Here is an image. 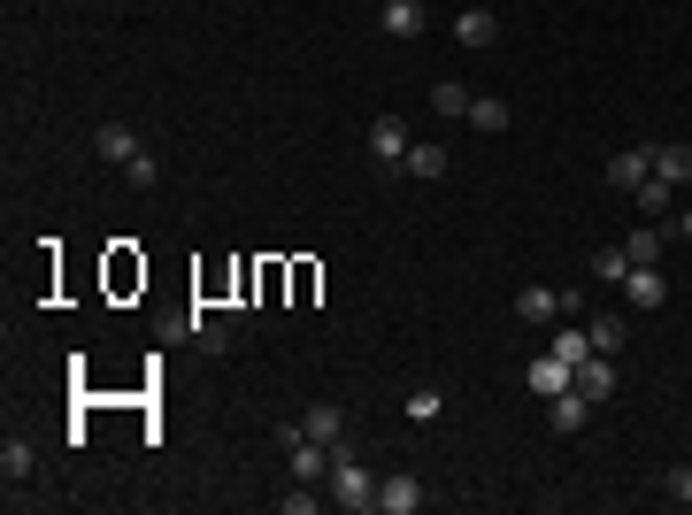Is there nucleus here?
<instances>
[{
    "mask_svg": "<svg viewBox=\"0 0 692 515\" xmlns=\"http://www.w3.org/2000/svg\"><path fill=\"white\" fill-rule=\"evenodd\" d=\"M324 485H332V501H339V508H354V515H369L377 508V477H369V470H361V454H354V446H332V477H324Z\"/></svg>",
    "mask_w": 692,
    "mask_h": 515,
    "instance_id": "nucleus-1",
    "label": "nucleus"
},
{
    "mask_svg": "<svg viewBox=\"0 0 692 515\" xmlns=\"http://www.w3.org/2000/svg\"><path fill=\"white\" fill-rule=\"evenodd\" d=\"M569 308H577V293H554V285H523L516 293V316L523 324H546V332H554Z\"/></svg>",
    "mask_w": 692,
    "mask_h": 515,
    "instance_id": "nucleus-2",
    "label": "nucleus"
},
{
    "mask_svg": "<svg viewBox=\"0 0 692 515\" xmlns=\"http://www.w3.org/2000/svg\"><path fill=\"white\" fill-rule=\"evenodd\" d=\"M623 301H631V308H662V301H670V277H662V262H639V270H623Z\"/></svg>",
    "mask_w": 692,
    "mask_h": 515,
    "instance_id": "nucleus-3",
    "label": "nucleus"
},
{
    "mask_svg": "<svg viewBox=\"0 0 692 515\" xmlns=\"http://www.w3.org/2000/svg\"><path fill=\"white\" fill-rule=\"evenodd\" d=\"M523 385H531L538 400H554V392H569V385H577V369H569V361H562V354L546 346V354H538V361L523 369Z\"/></svg>",
    "mask_w": 692,
    "mask_h": 515,
    "instance_id": "nucleus-4",
    "label": "nucleus"
},
{
    "mask_svg": "<svg viewBox=\"0 0 692 515\" xmlns=\"http://www.w3.org/2000/svg\"><path fill=\"white\" fill-rule=\"evenodd\" d=\"M377 508H385V515H416V508H423V477H408V470H392V477L377 485Z\"/></svg>",
    "mask_w": 692,
    "mask_h": 515,
    "instance_id": "nucleus-5",
    "label": "nucleus"
},
{
    "mask_svg": "<svg viewBox=\"0 0 692 515\" xmlns=\"http://www.w3.org/2000/svg\"><path fill=\"white\" fill-rule=\"evenodd\" d=\"M377 23H385V39H423V31H431L423 0H385V15H377Z\"/></svg>",
    "mask_w": 692,
    "mask_h": 515,
    "instance_id": "nucleus-6",
    "label": "nucleus"
},
{
    "mask_svg": "<svg viewBox=\"0 0 692 515\" xmlns=\"http://www.w3.org/2000/svg\"><path fill=\"white\" fill-rule=\"evenodd\" d=\"M408 147H416V139H408L400 116H377V124H369V155H377V162H408Z\"/></svg>",
    "mask_w": 692,
    "mask_h": 515,
    "instance_id": "nucleus-7",
    "label": "nucleus"
},
{
    "mask_svg": "<svg viewBox=\"0 0 692 515\" xmlns=\"http://www.w3.org/2000/svg\"><path fill=\"white\" fill-rule=\"evenodd\" d=\"M585 416H593V400H585V392H577V385H569V392H554V400H546V431H562V439H569V431H585Z\"/></svg>",
    "mask_w": 692,
    "mask_h": 515,
    "instance_id": "nucleus-8",
    "label": "nucleus"
},
{
    "mask_svg": "<svg viewBox=\"0 0 692 515\" xmlns=\"http://www.w3.org/2000/svg\"><path fill=\"white\" fill-rule=\"evenodd\" d=\"M654 177V147H623L616 162H608V185H623V192H639Z\"/></svg>",
    "mask_w": 692,
    "mask_h": 515,
    "instance_id": "nucleus-9",
    "label": "nucleus"
},
{
    "mask_svg": "<svg viewBox=\"0 0 692 515\" xmlns=\"http://www.w3.org/2000/svg\"><path fill=\"white\" fill-rule=\"evenodd\" d=\"M324 477H332V446L324 439H301L293 446V485H324Z\"/></svg>",
    "mask_w": 692,
    "mask_h": 515,
    "instance_id": "nucleus-10",
    "label": "nucleus"
},
{
    "mask_svg": "<svg viewBox=\"0 0 692 515\" xmlns=\"http://www.w3.org/2000/svg\"><path fill=\"white\" fill-rule=\"evenodd\" d=\"M454 39H462V46H493V39H501V15H493V8H462V15H454Z\"/></svg>",
    "mask_w": 692,
    "mask_h": 515,
    "instance_id": "nucleus-11",
    "label": "nucleus"
},
{
    "mask_svg": "<svg viewBox=\"0 0 692 515\" xmlns=\"http://www.w3.org/2000/svg\"><path fill=\"white\" fill-rule=\"evenodd\" d=\"M93 155H101V162H132V155H139V132H132V124H101V132H93Z\"/></svg>",
    "mask_w": 692,
    "mask_h": 515,
    "instance_id": "nucleus-12",
    "label": "nucleus"
},
{
    "mask_svg": "<svg viewBox=\"0 0 692 515\" xmlns=\"http://www.w3.org/2000/svg\"><path fill=\"white\" fill-rule=\"evenodd\" d=\"M301 431H308V439H324V446H339V439H346V408H332V400H316V408L301 416Z\"/></svg>",
    "mask_w": 692,
    "mask_h": 515,
    "instance_id": "nucleus-13",
    "label": "nucleus"
},
{
    "mask_svg": "<svg viewBox=\"0 0 692 515\" xmlns=\"http://www.w3.org/2000/svg\"><path fill=\"white\" fill-rule=\"evenodd\" d=\"M554 354H562L569 369H577V361H593V332H585L577 316H562V324H554Z\"/></svg>",
    "mask_w": 692,
    "mask_h": 515,
    "instance_id": "nucleus-14",
    "label": "nucleus"
},
{
    "mask_svg": "<svg viewBox=\"0 0 692 515\" xmlns=\"http://www.w3.org/2000/svg\"><path fill=\"white\" fill-rule=\"evenodd\" d=\"M470 101H478V93H470V85H454V77H439V85H431V108H439L447 124H470Z\"/></svg>",
    "mask_w": 692,
    "mask_h": 515,
    "instance_id": "nucleus-15",
    "label": "nucleus"
},
{
    "mask_svg": "<svg viewBox=\"0 0 692 515\" xmlns=\"http://www.w3.org/2000/svg\"><path fill=\"white\" fill-rule=\"evenodd\" d=\"M577 392H585L593 408H600V400L616 392V369H608V354H593V361H577Z\"/></svg>",
    "mask_w": 692,
    "mask_h": 515,
    "instance_id": "nucleus-16",
    "label": "nucleus"
},
{
    "mask_svg": "<svg viewBox=\"0 0 692 515\" xmlns=\"http://www.w3.org/2000/svg\"><path fill=\"white\" fill-rule=\"evenodd\" d=\"M31 470H39V454H31V439H8V446H0V477H8V485H23Z\"/></svg>",
    "mask_w": 692,
    "mask_h": 515,
    "instance_id": "nucleus-17",
    "label": "nucleus"
},
{
    "mask_svg": "<svg viewBox=\"0 0 692 515\" xmlns=\"http://www.w3.org/2000/svg\"><path fill=\"white\" fill-rule=\"evenodd\" d=\"M654 177L662 185H692V147H654Z\"/></svg>",
    "mask_w": 692,
    "mask_h": 515,
    "instance_id": "nucleus-18",
    "label": "nucleus"
},
{
    "mask_svg": "<svg viewBox=\"0 0 692 515\" xmlns=\"http://www.w3.org/2000/svg\"><path fill=\"white\" fill-rule=\"evenodd\" d=\"M400 170H408V177H447V147H431V139H416Z\"/></svg>",
    "mask_w": 692,
    "mask_h": 515,
    "instance_id": "nucleus-19",
    "label": "nucleus"
},
{
    "mask_svg": "<svg viewBox=\"0 0 692 515\" xmlns=\"http://www.w3.org/2000/svg\"><path fill=\"white\" fill-rule=\"evenodd\" d=\"M439 416H447V392L439 385H416L408 392V423H439Z\"/></svg>",
    "mask_w": 692,
    "mask_h": 515,
    "instance_id": "nucleus-20",
    "label": "nucleus"
},
{
    "mask_svg": "<svg viewBox=\"0 0 692 515\" xmlns=\"http://www.w3.org/2000/svg\"><path fill=\"white\" fill-rule=\"evenodd\" d=\"M470 124H478V132H508V101L478 93V101H470Z\"/></svg>",
    "mask_w": 692,
    "mask_h": 515,
    "instance_id": "nucleus-21",
    "label": "nucleus"
},
{
    "mask_svg": "<svg viewBox=\"0 0 692 515\" xmlns=\"http://www.w3.org/2000/svg\"><path fill=\"white\" fill-rule=\"evenodd\" d=\"M623 262H631V270H639V262H662V231H631V239H623Z\"/></svg>",
    "mask_w": 692,
    "mask_h": 515,
    "instance_id": "nucleus-22",
    "label": "nucleus"
},
{
    "mask_svg": "<svg viewBox=\"0 0 692 515\" xmlns=\"http://www.w3.org/2000/svg\"><path fill=\"white\" fill-rule=\"evenodd\" d=\"M585 332H593V354H616L623 346V316H593Z\"/></svg>",
    "mask_w": 692,
    "mask_h": 515,
    "instance_id": "nucleus-23",
    "label": "nucleus"
},
{
    "mask_svg": "<svg viewBox=\"0 0 692 515\" xmlns=\"http://www.w3.org/2000/svg\"><path fill=\"white\" fill-rule=\"evenodd\" d=\"M124 177H132V185H139V192H147V185H162V162H155V155H147V147H139V155H132V162H124Z\"/></svg>",
    "mask_w": 692,
    "mask_h": 515,
    "instance_id": "nucleus-24",
    "label": "nucleus"
},
{
    "mask_svg": "<svg viewBox=\"0 0 692 515\" xmlns=\"http://www.w3.org/2000/svg\"><path fill=\"white\" fill-rule=\"evenodd\" d=\"M623 270H631V262H623V246H600V254H593V277H608V285H623Z\"/></svg>",
    "mask_w": 692,
    "mask_h": 515,
    "instance_id": "nucleus-25",
    "label": "nucleus"
},
{
    "mask_svg": "<svg viewBox=\"0 0 692 515\" xmlns=\"http://www.w3.org/2000/svg\"><path fill=\"white\" fill-rule=\"evenodd\" d=\"M639 208H654V216H662V208H670V185H662V177H647V185H639Z\"/></svg>",
    "mask_w": 692,
    "mask_h": 515,
    "instance_id": "nucleus-26",
    "label": "nucleus"
},
{
    "mask_svg": "<svg viewBox=\"0 0 692 515\" xmlns=\"http://www.w3.org/2000/svg\"><path fill=\"white\" fill-rule=\"evenodd\" d=\"M670 501H678V508H692V462H685V470H670Z\"/></svg>",
    "mask_w": 692,
    "mask_h": 515,
    "instance_id": "nucleus-27",
    "label": "nucleus"
},
{
    "mask_svg": "<svg viewBox=\"0 0 692 515\" xmlns=\"http://www.w3.org/2000/svg\"><path fill=\"white\" fill-rule=\"evenodd\" d=\"M678 231H685V239H692V208H685V216H678Z\"/></svg>",
    "mask_w": 692,
    "mask_h": 515,
    "instance_id": "nucleus-28",
    "label": "nucleus"
}]
</instances>
